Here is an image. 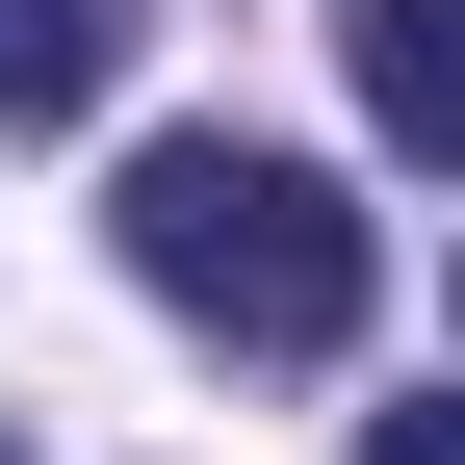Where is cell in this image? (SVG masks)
Segmentation results:
<instances>
[{
    "label": "cell",
    "mask_w": 465,
    "mask_h": 465,
    "mask_svg": "<svg viewBox=\"0 0 465 465\" xmlns=\"http://www.w3.org/2000/svg\"><path fill=\"white\" fill-rule=\"evenodd\" d=\"M0 465H26V440H0Z\"/></svg>",
    "instance_id": "cell-5"
},
{
    "label": "cell",
    "mask_w": 465,
    "mask_h": 465,
    "mask_svg": "<svg viewBox=\"0 0 465 465\" xmlns=\"http://www.w3.org/2000/svg\"><path fill=\"white\" fill-rule=\"evenodd\" d=\"M362 465H465V414H440V388H414V414H362Z\"/></svg>",
    "instance_id": "cell-4"
},
{
    "label": "cell",
    "mask_w": 465,
    "mask_h": 465,
    "mask_svg": "<svg viewBox=\"0 0 465 465\" xmlns=\"http://www.w3.org/2000/svg\"><path fill=\"white\" fill-rule=\"evenodd\" d=\"M336 52H362V130L465 182V0H336Z\"/></svg>",
    "instance_id": "cell-2"
},
{
    "label": "cell",
    "mask_w": 465,
    "mask_h": 465,
    "mask_svg": "<svg viewBox=\"0 0 465 465\" xmlns=\"http://www.w3.org/2000/svg\"><path fill=\"white\" fill-rule=\"evenodd\" d=\"M130 284L182 336H232V362H336L388 259H362V207H336L284 130H155L130 155Z\"/></svg>",
    "instance_id": "cell-1"
},
{
    "label": "cell",
    "mask_w": 465,
    "mask_h": 465,
    "mask_svg": "<svg viewBox=\"0 0 465 465\" xmlns=\"http://www.w3.org/2000/svg\"><path fill=\"white\" fill-rule=\"evenodd\" d=\"M104 78H130V0H0V130H52Z\"/></svg>",
    "instance_id": "cell-3"
}]
</instances>
